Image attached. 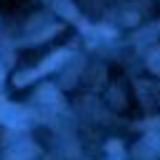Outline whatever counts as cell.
Here are the masks:
<instances>
[{
    "instance_id": "cell-2",
    "label": "cell",
    "mask_w": 160,
    "mask_h": 160,
    "mask_svg": "<svg viewBox=\"0 0 160 160\" xmlns=\"http://www.w3.org/2000/svg\"><path fill=\"white\" fill-rule=\"evenodd\" d=\"M155 147H160V136H158V139H155Z\"/></svg>"
},
{
    "instance_id": "cell-1",
    "label": "cell",
    "mask_w": 160,
    "mask_h": 160,
    "mask_svg": "<svg viewBox=\"0 0 160 160\" xmlns=\"http://www.w3.org/2000/svg\"><path fill=\"white\" fill-rule=\"evenodd\" d=\"M149 67H152L155 72L160 75V48H155V51L149 53Z\"/></svg>"
}]
</instances>
